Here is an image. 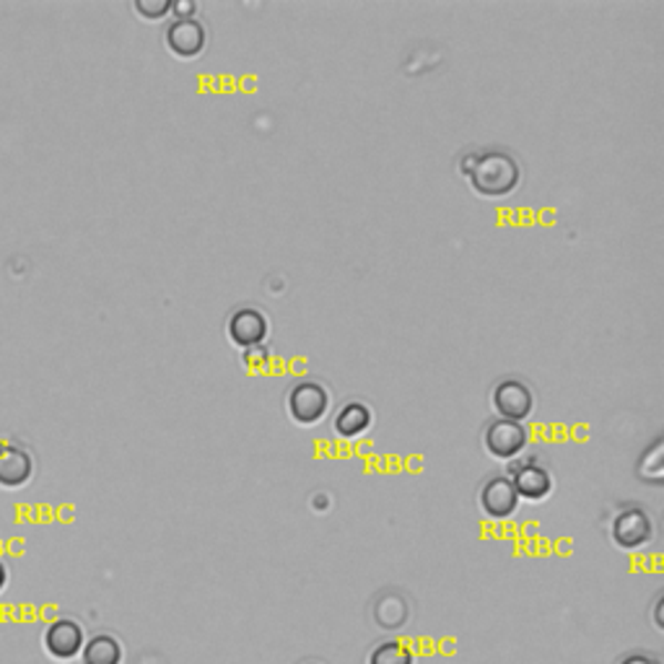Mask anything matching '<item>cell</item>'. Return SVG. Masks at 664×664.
I'll use <instances>...</instances> for the list:
<instances>
[{
    "label": "cell",
    "instance_id": "cell-1",
    "mask_svg": "<svg viewBox=\"0 0 664 664\" xmlns=\"http://www.w3.org/2000/svg\"><path fill=\"white\" fill-rule=\"evenodd\" d=\"M460 172L470 180L472 190L486 197H503L514 193L522 180V166L509 151L486 149L470 151L460 159Z\"/></svg>",
    "mask_w": 664,
    "mask_h": 664
},
{
    "label": "cell",
    "instance_id": "cell-2",
    "mask_svg": "<svg viewBox=\"0 0 664 664\" xmlns=\"http://www.w3.org/2000/svg\"><path fill=\"white\" fill-rule=\"evenodd\" d=\"M286 410L296 423L317 426L330 410V389L317 379H299L288 387Z\"/></svg>",
    "mask_w": 664,
    "mask_h": 664
},
{
    "label": "cell",
    "instance_id": "cell-3",
    "mask_svg": "<svg viewBox=\"0 0 664 664\" xmlns=\"http://www.w3.org/2000/svg\"><path fill=\"white\" fill-rule=\"evenodd\" d=\"M491 406L499 418L522 423L535 410V392L519 377H503L491 389Z\"/></svg>",
    "mask_w": 664,
    "mask_h": 664
},
{
    "label": "cell",
    "instance_id": "cell-4",
    "mask_svg": "<svg viewBox=\"0 0 664 664\" xmlns=\"http://www.w3.org/2000/svg\"><path fill=\"white\" fill-rule=\"evenodd\" d=\"M613 543L623 551H639V548L648 545L654 540V519L648 517L646 509L641 507H623L613 517V527H610Z\"/></svg>",
    "mask_w": 664,
    "mask_h": 664
},
{
    "label": "cell",
    "instance_id": "cell-5",
    "mask_svg": "<svg viewBox=\"0 0 664 664\" xmlns=\"http://www.w3.org/2000/svg\"><path fill=\"white\" fill-rule=\"evenodd\" d=\"M530 445V431L524 423L507 421V418H493L486 423L483 447L496 460H514Z\"/></svg>",
    "mask_w": 664,
    "mask_h": 664
},
{
    "label": "cell",
    "instance_id": "cell-6",
    "mask_svg": "<svg viewBox=\"0 0 664 664\" xmlns=\"http://www.w3.org/2000/svg\"><path fill=\"white\" fill-rule=\"evenodd\" d=\"M509 476L519 499L543 501L553 493V472L535 457H524V460L511 464Z\"/></svg>",
    "mask_w": 664,
    "mask_h": 664
},
{
    "label": "cell",
    "instance_id": "cell-7",
    "mask_svg": "<svg viewBox=\"0 0 664 664\" xmlns=\"http://www.w3.org/2000/svg\"><path fill=\"white\" fill-rule=\"evenodd\" d=\"M226 333H228V340L244 350L252 346H263L265 338L270 335V323L263 309L252 307V304H244V307H236L232 315H228Z\"/></svg>",
    "mask_w": 664,
    "mask_h": 664
},
{
    "label": "cell",
    "instance_id": "cell-8",
    "mask_svg": "<svg viewBox=\"0 0 664 664\" xmlns=\"http://www.w3.org/2000/svg\"><path fill=\"white\" fill-rule=\"evenodd\" d=\"M164 42L177 58L193 60L201 55L205 44H208V29H205V24L197 17L172 19L170 27H166Z\"/></svg>",
    "mask_w": 664,
    "mask_h": 664
},
{
    "label": "cell",
    "instance_id": "cell-9",
    "mask_svg": "<svg viewBox=\"0 0 664 664\" xmlns=\"http://www.w3.org/2000/svg\"><path fill=\"white\" fill-rule=\"evenodd\" d=\"M478 503L488 519H509L519 509V496L509 476H491L480 486Z\"/></svg>",
    "mask_w": 664,
    "mask_h": 664
},
{
    "label": "cell",
    "instance_id": "cell-10",
    "mask_svg": "<svg viewBox=\"0 0 664 664\" xmlns=\"http://www.w3.org/2000/svg\"><path fill=\"white\" fill-rule=\"evenodd\" d=\"M83 644H86L83 629L75 621H71V617H60V621H55L44 631V648H48L50 656H55L60 662L75 660V656L81 654Z\"/></svg>",
    "mask_w": 664,
    "mask_h": 664
},
{
    "label": "cell",
    "instance_id": "cell-11",
    "mask_svg": "<svg viewBox=\"0 0 664 664\" xmlns=\"http://www.w3.org/2000/svg\"><path fill=\"white\" fill-rule=\"evenodd\" d=\"M34 472L32 454L17 445H0V486L19 488L24 486Z\"/></svg>",
    "mask_w": 664,
    "mask_h": 664
},
{
    "label": "cell",
    "instance_id": "cell-12",
    "mask_svg": "<svg viewBox=\"0 0 664 664\" xmlns=\"http://www.w3.org/2000/svg\"><path fill=\"white\" fill-rule=\"evenodd\" d=\"M371 423H374L371 408L361 400L343 402V406L335 410V418H333V429L343 439L361 437V433L371 429Z\"/></svg>",
    "mask_w": 664,
    "mask_h": 664
},
{
    "label": "cell",
    "instance_id": "cell-13",
    "mask_svg": "<svg viewBox=\"0 0 664 664\" xmlns=\"http://www.w3.org/2000/svg\"><path fill=\"white\" fill-rule=\"evenodd\" d=\"M83 664H122V644L110 633H96L81 648Z\"/></svg>",
    "mask_w": 664,
    "mask_h": 664
},
{
    "label": "cell",
    "instance_id": "cell-14",
    "mask_svg": "<svg viewBox=\"0 0 664 664\" xmlns=\"http://www.w3.org/2000/svg\"><path fill=\"white\" fill-rule=\"evenodd\" d=\"M369 664H416V654L406 641H381L371 648Z\"/></svg>",
    "mask_w": 664,
    "mask_h": 664
},
{
    "label": "cell",
    "instance_id": "cell-15",
    "mask_svg": "<svg viewBox=\"0 0 664 664\" xmlns=\"http://www.w3.org/2000/svg\"><path fill=\"white\" fill-rule=\"evenodd\" d=\"M135 13L146 21H159L172 13V0H135Z\"/></svg>",
    "mask_w": 664,
    "mask_h": 664
},
{
    "label": "cell",
    "instance_id": "cell-16",
    "mask_svg": "<svg viewBox=\"0 0 664 664\" xmlns=\"http://www.w3.org/2000/svg\"><path fill=\"white\" fill-rule=\"evenodd\" d=\"M268 361H270V354H268V348H265V346H252V348H244V354H242V364L247 366V369H252V371L265 369V366H268Z\"/></svg>",
    "mask_w": 664,
    "mask_h": 664
},
{
    "label": "cell",
    "instance_id": "cell-17",
    "mask_svg": "<svg viewBox=\"0 0 664 664\" xmlns=\"http://www.w3.org/2000/svg\"><path fill=\"white\" fill-rule=\"evenodd\" d=\"M172 13L174 19H190L197 13V3L195 0H180V3H172Z\"/></svg>",
    "mask_w": 664,
    "mask_h": 664
},
{
    "label": "cell",
    "instance_id": "cell-18",
    "mask_svg": "<svg viewBox=\"0 0 664 664\" xmlns=\"http://www.w3.org/2000/svg\"><path fill=\"white\" fill-rule=\"evenodd\" d=\"M621 664H662V660L656 654H648V652H633L629 656H623Z\"/></svg>",
    "mask_w": 664,
    "mask_h": 664
},
{
    "label": "cell",
    "instance_id": "cell-19",
    "mask_svg": "<svg viewBox=\"0 0 664 664\" xmlns=\"http://www.w3.org/2000/svg\"><path fill=\"white\" fill-rule=\"evenodd\" d=\"M6 582H9V571H6L3 561H0V592L6 590Z\"/></svg>",
    "mask_w": 664,
    "mask_h": 664
},
{
    "label": "cell",
    "instance_id": "cell-20",
    "mask_svg": "<svg viewBox=\"0 0 664 664\" xmlns=\"http://www.w3.org/2000/svg\"><path fill=\"white\" fill-rule=\"evenodd\" d=\"M307 664H317V662H307Z\"/></svg>",
    "mask_w": 664,
    "mask_h": 664
}]
</instances>
